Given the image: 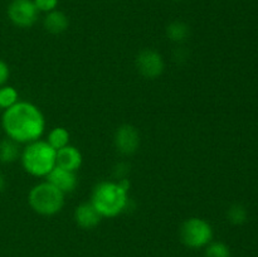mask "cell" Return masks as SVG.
I'll return each mask as SVG.
<instances>
[{
  "label": "cell",
  "instance_id": "obj_18",
  "mask_svg": "<svg viewBox=\"0 0 258 257\" xmlns=\"http://www.w3.org/2000/svg\"><path fill=\"white\" fill-rule=\"evenodd\" d=\"M228 219L233 224H242L247 219V211L241 204H234L228 209Z\"/></svg>",
  "mask_w": 258,
  "mask_h": 257
},
{
  "label": "cell",
  "instance_id": "obj_11",
  "mask_svg": "<svg viewBox=\"0 0 258 257\" xmlns=\"http://www.w3.org/2000/svg\"><path fill=\"white\" fill-rule=\"evenodd\" d=\"M101 218H102V216L98 213L97 209L93 207V204L91 202L90 203H82L75 211L76 222L82 228H95L101 222Z\"/></svg>",
  "mask_w": 258,
  "mask_h": 257
},
{
  "label": "cell",
  "instance_id": "obj_8",
  "mask_svg": "<svg viewBox=\"0 0 258 257\" xmlns=\"http://www.w3.org/2000/svg\"><path fill=\"white\" fill-rule=\"evenodd\" d=\"M116 149L123 155H131L140 145V136L138 130L131 125H122L115 134Z\"/></svg>",
  "mask_w": 258,
  "mask_h": 257
},
{
  "label": "cell",
  "instance_id": "obj_6",
  "mask_svg": "<svg viewBox=\"0 0 258 257\" xmlns=\"http://www.w3.org/2000/svg\"><path fill=\"white\" fill-rule=\"evenodd\" d=\"M38 8L33 0H13L8 8V17L12 23L20 28H29L37 22Z\"/></svg>",
  "mask_w": 258,
  "mask_h": 257
},
{
  "label": "cell",
  "instance_id": "obj_2",
  "mask_svg": "<svg viewBox=\"0 0 258 257\" xmlns=\"http://www.w3.org/2000/svg\"><path fill=\"white\" fill-rule=\"evenodd\" d=\"M127 194L128 190L123 189L120 183L102 181L93 189L91 203L101 216L112 218L127 206Z\"/></svg>",
  "mask_w": 258,
  "mask_h": 257
},
{
  "label": "cell",
  "instance_id": "obj_4",
  "mask_svg": "<svg viewBox=\"0 0 258 257\" xmlns=\"http://www.w3.org/2000/svg\"><path fill=\"white\" fill-rule=\"evenodd\" d=\"M29 206L42 216H53L60 212L64 204V193L55 188L49 181L33 186L28 196Z\"/></svg>",
  "mask_w": 258,
  "mask_h": 257
},
{
  "label": "cell",
  "instance_id": "obj_15",
  "mask_svg": "<svg viewBox=\"0 0 258 257\" xmlns=\"http://www.w3.org/2000/svg\"><path fill=\"white\" fill-rule=\"evenodd\" d=\"M189 27L183 22H173L169 24L168 29H166V34H168L169 39L173 42H184L186 38L189 37Z\"/></svg>",
  "mask_w": 258,
  "mask_h": 257
},
{
  "label": "cell",
  "instance_id": "obj_10",
  "mask_svg": "<svg viewBox=\"0 0 258 257\" xmlns=\"http://www.w3.org/2000/svg\"><path fill=\"white\" fill-rule=\"evenodd\" d=\"M81 164H82V154L75 146L67 145L57 150V155H55V165L57 166L76 171L77 169H80Z\"/></svg>",
  "mask_w": 258,
  "mask_h": 257
},
{
  "label": "cell",
  "instance_id": "obj_20",
  "mask_svg": "<svg viewBox=\"0 0 258 257\" xmlns=\"http://www.w3.org/2000/svg\"><path fill=\"white\" fill-rule=\"evenodd\" d=\"M9 78V67L4 60L0 59V87L4 85Z\"/></svg>",
  "mask_w": 258,
  "mask_h": 257
},
{
  "label": "cell",
  "instance_id": "obj_13",
  "mask_svg": "<svg viewBox=\"0 0 258 257\" xmlns=\"http://www.w3.org/2000/svg\"><path fill=\"white\" fill-rule=\"evenodd\" d=\"M19 156V148L17 141L12 139H5L0 141V161L2 163H13Z\"/></svg>",
  "mask_w": 258,
  "mask_h": 257
},
{
  "label": "cell",
  "instance_id": "obj_1",
  "mask_svg": "<svg viewBox=\"0 0 258 257\" xmlns=\"http://www.w3.org/2000/svg\"><path fill=\"white\" fill-rule=\"evenodd\" d=\"M44 117L39 108L30 102H17L3 115V127L9 139L17 143L38 140L44 131Z\"/></svg>",
  "mask_w": 258,
  "mask_h": 257
},
{
  "label": "cell",
  "instance_id": "obj_16",
  "mask_svg": "<svg viewBox=\"0 0 258 257\" xmlns=\"http://www.w3.org/2000/svg\"><path fill=\"white\" fill-rule=\"evenodd\" d=\"M18 102V92L10 86H4L0 88V107L9 108L10 106Z\"/></svg>",
  "mask_w": 258,
  "mask_h": 257
},
{
  "label": "cell",
  "instance_id": "obj_21",
  "mask_svg": "<svg viewBox=\"0 0 258 257\" xmlns=\"http://www.w3.org/2000/svg\"><path fill=\"white\" fill-rule=\"evenodd\" d=\"M5 188V180H4V176L0 174V193H2L3 190H4Z\"/></svg>",
  "mask_w": 258,
  "mask_h": 257
},
{
  "label": "cell",
  "instance_id": "obj_12",
  "mask_svg": "<svg viewBox=\"0 0 258 257\" xmlns=\"http://www.w3.org/2000/svg\"><path fill=\"white\" fill-rule=\"evenodd\" d=\"M70 22L64 13L59 10H53L47 14L44 18V28L52 34H60L64 30H67Z\"/></svg>",
  "mask_w": 258,
  "mask_h": 257
},
{
  "label": "cell",
  "instance_id": "obj_14",
  "mask_svg": "<svg viewBox=\"0 0 258 257\" xmlns=\"http://www.w3.org/2000/svg\"><path fill=\"white\" fill-rule=\"evenodd\" d=\"M47 143L55 150L64 148L70 143V133L64 127H55L48 135Z\"/></svg>",
  "mask_w": 258,
  "mask_h": 257
},
{
  "label": "cell",
  "instance_id": "obj_5",
  "mask_svg": "<svg viewBox=\"0 0 258 257\" xmlns=\"http://www.w3.org/2000/svg\"><path fill=\"white\" fill-rule=\"evenodd\" d=\"M180 237L184 244L190 248H201L211 243L213 229L204 219L189 218L181 226Z\"/></svg>",
  "mask_w": 258,
  "mask_h": 257
},
{
  "label": "cell",
  "instance_id": "obj_19",
  "mask_svg": "<svg viewBox=\"0 0 258 257\" xmlns=\"http://www.w3.org/2000/svg\"><path fill=\"white\" fill-rule=\"evenodd\" d=\"M35 7L40 12H53L58 4V0H34Z\"/></svg>",
  "mask_w": 258,
  "mask_h": 257
},
{
  "label": "cell",
  "instance_id": "obj_7",
  "mask_svg": "<svg viewBox=\"0 0 258 257\" xmlns=\"http://www.w3.org/2000/svg\"><path fill=\"white\" fill-rule=\"evenodd\" d=\"M136 66H138L139 72L144 77L150 78V80L159 77L165 67L160 53L153 49L141 50L136 58Z\"/></svg>",
  "mask_w": 258,
  "mask_h": 257
},
{
  "label": "cell",
  "instance_id": "obj_3",
  "mask_svg": "<svg viewBox=\"0 0 258 257\" xmlns=\"http://www.w3.org/2000/svg\"><path fill=\"white\" fill-rule=\"evenodd\" d=\"M57 150L47 141L35 140L23 150L22 164L25 170L34 176H47L55 166Z\"/></svg>",
  "mask_w": 258,
  "mask_h": 257
},
{
  "label": "cell",
  "instance_id": "obj_17",
  "mask_svg": "<svg viewBox=\"0 0 258 257\" xmlns=\"http://www.w3.org/2000/svg\"><path fill=\"white\" fill-rule=\"evenodd\" d=\"M206 257H231V252L228 247L222 242H213L207 247Z\"/></svg>",
  "mask_w": 258,
  "mask_h": 257
},
{
  "label": "cell",
  "instance_id": "obj_9",
  "mask_svg": "<svg viewBox=\"0 0 258 257\" xmlns=\"http://www.w3.org/2000/svg\"><path fill=\"white\" fill-rule=\"evenodd\" d=\"M47 181H49L55 188H58L66 194L75 190L76 185H77V176H76L75 171L67 170V169L55 165L47 175Z\"/></svg>",
  "mask_w": 258,
  "mask_h": 257
}]
</instances>
